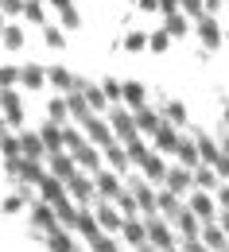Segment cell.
<instances>
[{
    "instance_id": "21",
    "label": "cell",
    "mask_w": 229,
    "mask_h": 252,
    "mask_svg": "<svg viewBox=\"0 0 229 252\" xmlns=\"http://www.w3.org/2000/svg\"><path fill=\"white\" fill-rule=\"evenodd\" d=\"M51 163H55V175H59V179H70V175H74V159L70 156H63V152H59V156H51Z\"/></svg>"
},
{
    "instance_id": "40",
    "label": "cell",
    "mask_w": 229,
    "mask_h": 252,
    "mask_svg": "<svg viewBox=\"0 0 229 252\" xmlns=\"http://www.w3.org/2000/svg\"><path fill=\"white\" fill-rule=\"evenodd\" d=\"M117 202H121V214H125V218H136V210H140V198H129V194H121Z\"/></svg>"
},
{
    "instance_id": "24",
    "label": "cell",
    "mask_w": 229,
    "mask_h": 252,
    "mask_svg": "<svg viewBox=\"0 0 229 252\" xmlns=\"http://www.w3.org/2000/svg\"><path fill=\"white\" fill-rule=\"evenodd\" d=\"M70 113H74L78 121L90 117V101H86V94H70Z\"/></svg>"
},
{
    "instance_id": "61",
    "label": "cell",
    "mask_w": 229,
    "mask_h": 252,
    "mask_svg": "<svg viewBox=\"0 0 229 252\" xmlns=\"http://www.w3.org/2000/svg\"><path fill=\"white\" fill-rule=\"evenodd\" d=\"M226 233H229V218H226Z\"/></svg>"
},
{
    "instance_id": "18",
    "label": "cell",
    "mask_w": 229,
    "mask_h": 252,
    "mask_svg": "<svg viewBox=\"0 0 229 252\" xmlns=\"http://www.w3.org/2000/svg\"><path fill=\"white\" fill-rule=\"evenodd\" d=\"M136 128L140 132H160V121H156V113H148L144 105L136 109Z\"/></svg>"
},
{
    "instance_id": "42",
    "label": "cell",
    "mask_w": 229,
    "mask_h": 252,
    "mask_svg": "<svg viewBox=\"0 0 229 252\" xmlns=\"http://www.w3.org/2000/svg\"><path fill=\"white\" fill-rule=\"evenodd\" d=\"M4 43H8L12 51H16V47H24V32H20V28H4Z\"/></svg>"
},
{
    "instance_id": "7",
    "label": "cell",
    "mask_w": 229,
    "mask_h": 252,
    "mask_svg": "<svg viewBox=\"0 0 229 252\" xmlns=\"http://www.w3.org/2000/svg\"><path fill=\"white\" fill-rule=\"evenodd\" d=\"M39 190H43V202H51V206H55V202L63 198V179H59V175H55V179H51V175H43Z\"/></svg>"
},
{
    "instance_id": "54",
    "label": "cell",
    "mask_w": 229,
    "mask_h": 252,
    "mask_svg": "<svg viewBox=\"0 0 229 252\" xmlns=\"http://www.w3.org/2000/svg\"><path fill=\"white\" fill-rule=\"evenodd\" d=\"M0 4H4L8 12H20V8H24V0H0Z\"/></svg>"
},
{
    "instance_id": "48",
    "label": "cell",
    "mask_w": 229,
    "mask_h": 252,
    "mask_svg": "<svg viewBox=\"0 0 229 252\" xmlns=\"http://www.w3.org/2000/svg\"><path fill=\"white\" fill-rule=\"evenodd\" d=\"M43 35H47V43H51V47H63V43H66L59 28H47V32H43Z\"/></svg>"
},
{
    "instance_id": "5",
    "label": "cell",
    "mask_w": 229,
    "mask_h": 252,
    "mask_svg": "<svg viewBox=\"0 0 229 252\" xmlns=\"http://www.w3.org/2000/svg\"><path fill=\"white\" fill-rule=\"evenodd\" d=\"M113 128H117V136L129 144V140H136V121H132L129 113H113Z\"/></svg>"
},
{
    "instance_id": "57",
    "label": "cell",
    "mask_w": 229,
    "mask_h": 252,
    "mask_svg": "<svg viewBox=\"0 0 229 252\" xmlns=\"http://www.w3.org/2000/svg\"><path fill=\"white\" fill-rule=\"evenodd\" d=\"M218 202H222V206L229 210V190H218Z\"/></svg>"
},
{
    "instance_id": "33",
    "label": "cell",
    "mask_w": 229,
    "mask_h": 252,
    "mask_svg": "<svg viewBox=\"0 0 229 252\" xmlns=\"http://www.w3.org/2000/svg\"><path fill=\"white\" fill-rule=\"evenodd\" d=\"M74 156H78V163H86L90 171H98V167H101V156L94 152V148H82V152H74Z\"/></svg>"
},
{
    "instance_id": "60",
    "label": "cell",
    "mask_w": 229,
    "mask_h": 252,
    "mask_svg": "<svg viewBox=\"0 0 229 252\" xmlns=\"http://www.w3.org/2000/svg\"><path fill=\"white\" fill-rule=\"evenodd\" d=\"M226 156H229V140H226Z\"/></svg>"
},
{
    "instance_id": "8",
    "label": "cell",
    "mask_w": 229,
    "mask_h": 252,
    "mask_svg": "<svg viewBox=\"0 0 229 252\" xmlns=\"http://www.w3.org/2000/svg\"><path fill=\"white\" fill-rule=\"evenodd\" d=\"M148 237H152V245H156V249L171 252V237H167V229H164V225H160V221H156V218L148 221Z\"/></svg>"
},
{
    "instance_id": "58",
    "label": "cell",
    "mask_w": 229,
    "mask_h": 252,
    "mask_svg": "<svg viewBox=\"0 0 229 252\" xmlns=\"http://www.w3.org/2000/svg\"><path fill=\"white\" fill-rule=\"evenodd\" d=\"M0 32H4V16H0Z\"/></svg>"
},
{
    "instance_id": "26",
    "label": "cell",
    "mask_w": 229,
    "mask_h": 252,
    "mask_svg": "<svg viewBox=\"0 0 229 252\" xmlns=\"http://www.w3.org/2000/svg\"><path fill=\"white\" fill-rule=\"evenodd\" d=\"M179 229L187 237H198V221H195V210H179Z\"/></svg>"
},
{
    "instance_id": "9",
    "label": "cell",
    "mask_w": 229,
    "mask_h": 252,
    "mask_svg": "<svg viewBox=\"0 0 229 252\" xmlns=\"http://www.w3.org/2000/svg\"><path fill=\"white\" fill-rule=\"evenodd\" d=\"M20 179H24V183H43V171H39V163H35L32 156L20 159Z\"/></svg>"
},
{
    "instance_id": "49",
    "label": "cell",
    "mask_w": 229,
    "mask_h": 252,
    "mask_svg": "<svg viewBox=\"0 0 229 252\" xmlns=\"http://www.w3.org/2000/svg\"><path fill=\"white\" fill-rule=\"evenodd\" d=\"M148 43H152V51H167V32H156Z\"/></svg>"
},
{
    "instance_id": "46",
    "label": "cell",
    "mask_w": 229,
    "mask_h": 252,
    "mask_svg": "<svg viewBox=\"0 0 229 252\" xmlns=\"http://www.w3.org/2000/svg\"><path fill=\"white\" fill-rule=\"evenodd\" d=\"M167 121L183 125V121H187V109H183V105H167Z\"/></svg>"
},
{
    "instance_id": "15",
    "label": "cell",
    "mask_w": 229,
    "mask_h": 252,
    "mask_svg": "<svg viewBox=\"0 0 229 252\" xmlns=\"http://www.w3.org/2000/svg\"><path fill=\"white\" fill-rule=\"evenodd\" d=\"M20 144H24V156H32V159H39V156H43V148H47V144H43V136H32V132H24V136H20Z\"/></svg>"
},
{
    "instance_id": "62",
    "label": "cell",
    "mask_w": 229,
    "mask_h": 252,
    "mask_svg": "<svg viewBox=\"0 0 229 252\" xmlns=\"http://www.w3.org/2000/svg\"><path fill=\"white\" fill-rule=\"evenodd\" d=\"M226 121H229V109H226Z\"/></svg>"
},
{
    "instance_id": "25",
    "label": "cell",
    "mask_w": 229,
    "mask_h": 252,
    "mask_svg": "<svg viewBox=\"0 0 229 252\" xmlns=\"http://www.w3.org/2000/svg\"><path fill=\"white\" fill-rule=\"evenodd\" d=\"M195 183H198L202 190H214V187H218V179H214L210 163H206V167H195Z\"/></svg>"
},
{
    "instance_id": "4",
    "label": "cell",
    "mask_w": 229,
    "mask_h": 252,
    "mask_svg": "<svg viewBox=\"0 0 229 252\" xmlns=\"http://www.w3.org/2000/svg\"><path fill=\"white\" fill-rule=\"evenodd\" d=\"M82 125H86V132H90V140H94V144H105V148H109V144H113V136H109V128L101 125L98 117H86V121H82Z\"/></svg>"
},
{
    "instance_id": "59",
    "label": "cell",
    "mask_w": 229,
    "mask_h": 252,
    "mask_svg": "<svg viewBox=\"0 0 229 252\" xmlns=\"http://www.w3.org/2000/svg\"><path fill=\"white\" fill-rule=\"evenodd\" d=\"M140 252H152V249H144V245H140Z\"/></svg>"
},
{
    "instance_id": "35",
    "label": "cell",
    "mask_w": 229,
    "mask_h": 252,
    "mask_svg": "<svg viewBox=\"0 0 229 252\" xmlns=\"http://www.w3.org/2000/svg\"><path fill=\"white\" fill-rule=\"evenodd\" d=\"M105 152H109V159H113V167H117V171H125V167H129V152H121L117 144H109Z\"/></svg>"
},
{
    "instance_id": "11",
    "label": "cell",
    "mask_w": 229,
    "mask_h": 252,
    "mask_svg": "<svg viewBox=\"0 0 229 252\" xmlns=\"http://www.w3.org/2000/svg\"><path fill=\"white\" fill-rule=\"evenodd\" d=\"M202 241H206L214 252H226V233H222L218 225H206V229H202Z\"/></svg>"
},
{
    "instance_id": "55",
    "label": "cell",
    "mask_w": 229,
    "mask_h": 252,
    "mask_svg": "<svg viewBox=\"0 0 229 252\" xmlns=\"http://www.w3.org/2000/svg\"><path fill=\"white\" fill-rule=\"evenodd\" d=\"M187 252H206V249L198 245V237H187Z\"/></svg>"
},
{
    "instance_id": "36",
    "label": "cell",
    "mask_w": 229,
    "mask_h": 252,
    "mask_svg": "<svg viewBox=\"0 0 229 252\" xmlns=\"http://www.w3.org/2000/svg\"><path fill=\"white\" fill-rule=\"evenodd\" d=\"M160 210H164V214H179V194H175V190L160 194Z\"/></svg>"
},
{
    "instance_id": "44",
    "label": "cell",
    "mask_w": 229,
    "mask_h": 252,
    "mask_svg": "<svg viewBox=\"0 0 229 252\" xmlns=\"http://www.w3.org/2000/svg\"><path fill=\"white\" fill-rule=\"evenodd\" d=\"M47 78H51V82H55V86H63V90H66V86H74V82H70V74H66L63 66H55V70H51V74H47Z\"/></svg>"
},
{
    "instance_id": "22",
    "label": "cell",
    "mask_w": 229,
    "mask_h": 252,
    "mask_svg": "<svg viewBox=\"0 0 229 252\" xmlns=\"http://www.w3.org/2000/svg\"><path fill=\"white\" fill-rule=\"evenodd\" d=\"M55 214H59V221H66V225H78V221H82V214H74V206H70L66 198L55 202Z\"/></svg>"
},
{
    "instance_id": "51",
    "label": "cell",
    "mask_w": 229,
    "mask_h": 252,
    "mask_svg": "<svg viewBox=\"0 0 229 252\" xmlns=\"http://www.w3.org/2000/svg\"><path fill=\"white\" fill-rule=\"evenodd\" d=\"M144 43H148V39H144V35H129V39H125V47H129V51H140V47H144Z\"/></svg>"
},
{
    "instance_id": "12",
    "label": "cell",
    "mask_w": 229,
    "mask_h": 252,
    "mask_svg": "<svg viewBox=\"0 0 229 252\" xmlns=\"http://www.w3.org/2000/svg\"><path fill=\"white\" fill-rule=\"evenodd\" d=\"M55 218H59V214L51 210V202L35 206V225H39V229H47V233H51V229H55Z\"/></svg>"
},
{
    "instance_id": "50",
    "label": "cell",
    "mask_w": 229,
    "mask_h": 252,
    "mask_svg": "<svg viewBox=\"0 0 229 252\" xmlns=\"http://www.w3.org/2000/svg\"><path fill=\"white\" fill-rule=\"evenodd\" d=\"M24 12H28V20L43 24V8H39V4H24Z\"/></svg>"
},
{
    "instance_id": "30",
    "label": "cell",
    "mask_w": 229,
    "mask_h": 252,
    "mask_svg": "<svg viewBox=\"0 0 229 252\" xmlns=\"http://www.w3.org/2000/svg\"><path fill=\"white\" fill-rule=\"evenodd\" d=\"M148 156H152V152H148L140 140H129V159H132V163H140V167H144V163H148Z\"/></svg>"
},
{
    "instance_id": "43",
    "label": "cell",
    "mask_w": 229,
    "mask_h": 252,
    "mask_svg": "<svg viewBox=\"0 0 229 252\" xmlns=\"http://www.w3.org/2000/svg\"><path fill=\"white\" fill-rule=\"evenodd\" d=\"M47 113H51V121H63L66 113H70V101H51V109H47Z\"/></svg>"
},
{
    "instance_id": "2",
    "label": "cell",
    "mask_w": 229,
    "mask_h": 252,
    "mask_svg": "<svg viewBox=\"0 0 229 252\" xmlns=\"http://www.w3.org/2000/svg\"><path fill=\"white\" fill-rule=\"evenodd\" d=\"M39 136H43V144H47V152H51V156H59V152H63V144H66V132L59 128V121H51V125H47L43 132H39Z\"/></svg>"
},
{
    "instance_id": "17",
    "label": "cell",
    "mask_w": 229,
    "mask_h": 252,
    "mask_svg": "<svg viewBox=\"0 0 229 252\" xmlns=\"http://www.w3.org/2000/svg\"><path fill=\"white\" fill-rule=\"evenodd\" d=\"M43 78H47V74H43L39 66H24V70H20V82H24L28 90H39V86H43Z\"/></svg>"
},
{
    "instance_id": "10",
    "label": "cell",
    "mask_w": 229,
    "mask_h": 252,
    "mask_svg": "<svg viewBox=\"0 0 229 252\" xmlns=\"http://www.w3.org/2000/svg\"><path fill=\"white\" fill-rule=\"evenodd\" d=\"M47 237H51V241H47V245H51V252H74V241L66 237V233L59 229V225H55V229H51Z\"/></svg>"
},
{
    "instance_id": "41",
    "label": "cell",
    "mask_w": 229,
    "mask_h": 252,
    "mask_svg": "<svg viewBox=\"0 0 229 252\" xmlns=\"http://www.w3.org/2000/svg\"><path fill=\"white\" fill-rule=\"evenodd\" d=\"M105 97H109V94H101V90H94V86H86V101H90V109H105Z\"/></svg>"
},
{
    "instance_id": "52",
    "label": "cell",
    "mask_w": 229,
    "mask_h": 252,
    "mask_svg": "<svg viewBox=\"0 0 229 252\" xmlns=\"http://www.w3.org/2000/svg\"><path fill=\"white\" fill-rule=\"evenodd\" d=\"M105 94L113 97V101H121V97H125V86H117V82H109V86H105Z\"/></svg>"
},
{
    "instance_id": "27",
    "label": "cell",
    "mask_w": 229,
    "mask_h": 252,
    "mask_svg": "<svg viewBox=\"0 0 229 252\" xmlns=\"http://www.w3.org/2000/svg\"><path fill=\"white\" fill-rule=\"evenodd\" d=\"M78 229H82V233H86L90 241H94V237H101V221L94 218V214H82V221H78Z\"/></svg>"
},
{
    "instance_id": "29",
    "label": "cell",
    "mask_w": 229,
    "mask_h": 252,
    "mask_svg": "<svg viewBox=\"0 0 229 252\" xmlns=\"http://www.w3.org/2000/svg\"><path fill=\"white\" fill-rule=\"evenodd\" d=\"M144 171H148V179H167V167H164V159H160V156H148Z\"/></svg>"
},
{
    "instance_id": "3",
    "label": "cell",
    "mask_w": 229,
    "mask_h": 252,
    "mask_svg": "<svg viewBox=\"0 0 229 252\" xmlns=\"http://www.w3.org/2000/svg\"><path fill=\"white\" fill-rule=\"evenodd\" d=\"M191 183H195V171H191V167H183V171H179V167H175V171H167V187L175 190V194H183Z\"/></svg>"
},
{
    "instance_id": "23",
    "label": "cell",
    "mask_w": 229,
    "mask_h": 252,
    "mask_svg": "<svg viewBox=\"0 0 229 252\" xmlns=\"http://www.w3.org/2000/svg\"><path fill=\"white\" fill-rule=\"evenodd\" d=\"M179 159H183V167H191V171H195L202 156H198V148H195V144H187V140H183V144H179Z\"/></svg>"
},
{
    "instance_id": "14",
    "label": "cell",
    "mask_w": 229,
    "mask_h": 252,
    "mask_svg": "<svg viewBox=\"0 0 229 252\" xmlns=\"http://www.w3.org/2000/svg\"><path fill=\"white\" fill-rule=\"evenodd\" d=\"M121 233H125V241L136 245V249H140V245H144V237H148V229H144L140 221H125V229H121Z\"/></svg>"
},
{
    "instance_id": "38",
    "label": "cell",
    "mask_w": 229,
    "mask_h": 252,
    "mask_svg": "<svg viewBox=\"0 0 229 252\" xmlns=\"http://www.w3.org/2000/svg\"><path fill=\"white\" fill-rule=\"evenodd\" d=\"M0 148H4V156H8V159H16L20 152H24V144H20V140H12V136H0Z\"/></svg>"
},
{
    "instance_id": "39",
    "label": "cell",
    "mask_w": 229,
    "mask_h": 252,
    "mask_svg": "<svg viewBox=\"0 0 229 252\" xmlns=\"http://www.w3.org/2000/svg\"><path fill=\"white\" fill-rule=\"evenodd\" d=\"M167 35H187V24H183V16H179V12H171V16H167Z\"/></svg>"
},
{
    "instance_id": "53",
    "label": "cell",
    "mask_w": 229,
    "mask_h": 252,
    "mask_svg": "<svg viewBox=\"0 0 229 252\" xmlns=\"http://www.w3.org/2000/svg\"><path fill=\"white\" fill-rule=\"evenodd\" d=\"M214 171H218V175H229V156L218 159V163H214Z\"/></svg>"
},
{
    "instance_id": "6",
    "label": "cell",
    "mask_w": 229,
    "mask_h": 252,
    "mask_svg": "<svg viewBox=\"0 0 229 252\" xmlns=\"http://www.w3.org/2000/svg\"><path fill=\"white\" fill-rule=\"evenodd\" d=\"M66 183H70V194H74L78 202H90V198H94V183H90V179H82V175H70Z\"/></svg>"
},
{
    "instance_id": "34",
    "label": "cell",
    "mask_w": 229,
    "mask_h": 252,
    "mask_svg": "<svg viewBox=\"0 0 229 252\" xmlns=\"http://www.w3.org/2000/svg\"><path fill=\"white\" fill-rule=\"evenodd\" d=\"M136 198H140V210H148V214H152V210L160 206V198H156V194H152L148 187H140V190H136Z\"/></svg>"
},
{
    "instance_id": "16",
    "label": "cell",
    "mask_w": 229,
    "mask_h": 252,
    "mask_svg": "<svg viewBox=\"0 0 229 252\" xmlns=\"http://www.w3.org/2000/svg\"><path fill=\"white\" fill-rule=\"evenodd\" d=\"M198 35L206 39V47H210V51L222 43V35H218V24H214V20H202V24H198Z\"/></svg>"
},
{
    "instance_id": "45",
    "label": "cell",
    "mask_w": 229,
    "mask_h": 252,
    "mask_svg": "<svg viewBox=\"0 0 229 252\" xmlns=\"http://www.w3.org/2000/svg\"><path fill=\"white\" fill-rule=\"evenodd\" d=\"M66 132V148H74V152H82L86 144H82V132H74V128H63Z\"/></svg>"
},
{
    "instance_id": "47",
    "label": "cell",
    "mask_w": 229,
    "mask_h": 252,
    "mask_svg": "<svg viewBox=\"0 0 229 252\" xmlns=\"http://www.w3.org/2000/svg\"><path fill=\"white\" fill-rule=\"evenodd\" d=\"M90 245H94V252H117V245H113L109 237H94Z\"/></svg>"
},
{
    "instance_id": "20",
    "label": "cell",
    "mask_w": 229,
    "mask_h": 252,
    "mask_svg": "<svg viewBox=\"0 0 229 252\" xmlns=\"http://www.w3.org/2000/svg\"><path fill=\"white\" fill-rule=\"evenodd\" d=\"M98 190L105 194V198H121V187H117V179H113V175H105V171H98Z\"/></svg>"
},
{
    "instance_id": "1",
    "label": "cell",
    "mask_w": 229,
    "mask_h": 252,
    "mask_svg": "<svg viewBox=\"0 0 229 252\" xmlns=\"http://www.w3.org/2000/svg\"><path fill=\"white\" fill-rule=\"evenodd\" d=\"M0 105L8 113V125H24V105H20V97L12 90H0Z\"/></svg>"
},
{
    "instance_id": "13",
    "label": "cell",
    "mask_w": 229,
    "mask_h": 252,
    "mask_svg": "<svg viewBox=\"0 0 229 252\" xmlns=\"http://www.w3.org/2000/svg\"><path fill=\"white\" fill-rule=\"evenodd\" d=\"M156 144H160V152H175V156H179V144H183V140H179L171 128H160V132H156Z\"/></svg>"
},
{
    "instance_id": "56",
    "label": "cell",
    "mask_w": 229,
    "mask_h": 252,
    "mask_svg": "<svg viewBox=\"0 0 229 252\" xmlns=\"http://www.w3.org/2000/svg\"><path fill=\"white\" fill-rule=\"evenodd\" d=\"M187 4V12H202V0H183Z\"/></svg>"
},
{
    "instance_id": "32",
    "label": "cell",
    "mask_w": 229,
    "mask_h": 252,
    "mask_svg": "<svg viewBox=\"0 0 229 252\" xmlns=\"http://www.w3.org/2000/svg\"><path fill=\"white\" fill-rule=\"evenodd\" d=\"M198 156H202V159H206V163H210V167H214V163L222 159V152H218V148H214L210 140H198Z\"/></svg>"
},
{
    "instance_id": "28",
    "label": "cell",
    "mask_w": 229,
    "mask_h": 252,
    "mask_svg": "<svg viewBox=\"0 0 229 252\" xmlns=\"http://www.w3.org/2000/svg\"><path fill=\"white\" fill-rule=\"evenodd\" d=\"M191 210H195L198 218H210V214H214V206H210V194H195V198H191Z\"/></svg>"
},
{
    "instance_id": "31",
    "label": "cell",
    "mask_w": 229,
    "mask_h": 252,
    "mask_svg": "<svg viewBox=\"0 0 229 252\" xmlns=\"http://www.w3.org/2000/svg\"><path fill=\"white\" fill-rule=\"evenodd\" d=\"M125 101L140 109V105H144V86H140V82H129V86H125Z\"/></svg>"
},
{
    "instance_id": "37",
    "label": "cell",
    "mask_w": 229,
    "mask_h": 252,
    "mask_svg": "<svg viewBox=\"0 0 229 252\" xmlns=\"http://www.w3.org/2000/svg\"><path fill=\"white\" fill-rule=\"evenodd\" d=\"M16 82H20V70H16V66H4V70H0V90H12Z\"/></svg>"
},
{
    "instance_id": "19",
    "label": "cell",
    "mask_w": 229,
    "mask_h": 252,
    "mask_svg": "<svg viewBox=\"0 0 229 252\" xmlns=\"http://www.w3.org/2000/svg\"><path fill=\"white\" fill-rule=\"evenodd\" d=\"M98 221H101V229H125V218H117V210H109V206L98 210Z\"/></svg>"
}]
</instances>
